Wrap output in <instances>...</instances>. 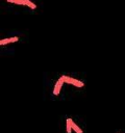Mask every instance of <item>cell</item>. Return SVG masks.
Segmentation results:
<instances>
[{"label":"cell","instance_id":"3","mask_svg":"<svg viewBox=\"0 0 125 133\" xmlns=\"http://www.w3.org/2000/svg\"><path fill=\"white\" fill-rule=\"evenodd\" d=\"M19 39L18 36H14V37H9V38H5V39H1L0 41V45L3 46V45H6V44H10V43H15Z\"/></svg>","mask_w":125,"mask_h":133},{"label":"cell","instance_id":"5","mask_svg":"<svg viewBox=\"0 0 125 133\" xmlns=\"http://www.w3.org/2000/svg\"><path fill=\"white\" fill-rule=\"evenodd\" d=\"M66 128H67V132L68 133H71L72 126H71V123H70V118H67V121H66Z\"/></svg>","mask_w":125,"mask_h":133},{"label":"cell","instance_id":"2","mask_svg":"<svg viewBox=\"0 0 125 133\" xmlns=\"http://www.w3.org/2000/svg\"><path fill=\"white\" fill-rule=\"evenodd\" d=\"M63 83H64L63 79H61V78H59V79L57 80V82H56L55 86H54V89H53V94H54V95H58V94H59V91H60V88H61V85H63Z\"/></svg>","mask_w":125,"mask_h":133},{"label":"cell","instance_id":"7","mask_svg":"<svg viewBox=\"0 0 125 133\" xmlns=\"http://www.w3.org/2000/svg\"><path fill=\"white\" fill-rule=\"evenodd\" d=\"M26 5H27L28 7H30L31 9H35V8H36V5H35L34 3H32L31 1H29V0H26Z\"/></svg>","mask_w":125,"mask_h":133},{"label":"cell","instance_id":"4","mask_svg":"<svg viewBox=\"0 0 125 133\" xmlns=\"http://www.w3.org/2000/svg\"><path fill=\"white\" fill-rule=\"evenodd\" d=\"M70 123H71L72 129H73V130H74L76 133H82V130H81V129H80V128H79V127H78V126H77V125H76V124H75V123H74V122H73L71 118H70Z\"/></svg>","mask_w":125,"mask_h":133},{"label":"cell","instance_id":"6","mask_svg":"<svg viewBox=\"0 0 125 133\" xmlns=\"http://www.w3.org/2000/svg\"><path fill=\"white\" fill-rule=\"evenodd\" d=\"M8 2H11V3H15V4L26 5V0H21V1H19V0H16V1H14V0H8Z\"/></svg>","mask_w":125,"mask_h":133},{"label":"cell","instance_id":"1","mask_svg":"<svg viewBox=\"0 0 125 133\" xmlns=\"http://www.w3.org/2000/svg\"><path fill=\"white\" fill-rule=\"evenodd\" d=\"M60 78L63 79V81H64L65 83H68V84H71V85H74V86H77V87H82V86L84 85L81 81L76 80V79H74V78H71V77H69V76H61Z\"/></svg>","mask_w":125,"mask_h":133}]
</instances>
